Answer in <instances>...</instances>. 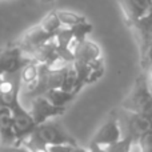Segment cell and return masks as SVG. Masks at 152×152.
I'll list each match as a JSON object with an SVG mask.
<instances>
[{
	"mask_svg": "<svg viewBox=\"0 0 152 152\" xmlns=\"http://www.w3.org/2000/svg\"><path fill=\"white\" fill-rule=\"evenodd\" d=\"M58 144L77 145V143L56 120H48L39 124L35 131L21 143V145L29 152H44L50 145Z\"/></svg>",
	"mask_w": 152,
	"mask_h": 152,
	"instance_id": "1",
	"label": "cell"
},
{
	"mask_svg": "<svg viewBox=\"0 0 152 152\" xmlns=\"http://www.w3.org/2000/svg\"><path fill=\"white\" fill-rule=\"evenodd\" d=\"M121 110L135 112L152 119V84L150 76H137L131 92L121 103Z\"/></svg>",
	"mask_w": 152,
	"mask_h": 152,
	"instance_id": "2",
	"label": "cell"
},
{
	"mask_svg": "<svg viewBox=\"0 0 152 152\" xmlns=\"http://www.w3.org/2000/svg\"><path fill=\"white\" fill-rule=\"evenodd\" d=\"M31 61L32 59L24 55L19 44H7L0 47V79L19 74Z\"/></svg>",
	"mask_w": 152,
	"mask_h": 152,
	"instance_id": "3",
	"label": "cell"
},
{
	"mask_svg": "<svg viewBox=\"0 0 152 152\" xmlns=\"http://www.w3.org/2000/svg\"><path fill=\"white\" fill-rule=\"evenodd\" d=\"M121 129L123 128H121L120 118H119L116 113H113V115H111L110 118L102 124V127L97 129V132L91 139V143L99 144V145H104V147L115 144V143L120 142L124 137Z\"/></svg>",
	"mask_w": 152,
	"mask_h": 152,
	"instance_id": "4",
	"label": "cell"
},
{
	"mask_svg": "<svg viewBox=\"0 0 152 152\" xmlns=\"http://www.w3.org/2000/svg\"><path fill=\"white\" fill-rule=\"evenodd\" d=\"M29 112H31L35 123L39 126V124L48 121L51 118L61 116L66 112V107H56L44 95H39V96H35L31 99Z\"/></svg>",
	"mask_w": 152,
	"mask_h": 152,
	"instance_id": "5",
	"label": "cell"
},
{
	"mask_svg": "<svg viewBox=\"0 0 152 152\" xmlns=\"http://www.w3.org/2000/svg\"><path fill=\"white\" fill-rule=\"evenodd\" d=\"M52 37H55V36L50 35L40 24H37V26L31 27L29 29H27V31L24 32L23 37L20 39V42H19L18 44L20 45V48L23 50L24 55L31 59L32 55H34L43 44H45L48 40L52 39Z\"/></svg>",
	"mask_w": 152,
	"mask_h": 152,
	"instance_id": "6",
	"label": "cell"
},
{
	"mask_svg": "<svg viewBox=\"0 0 152 152\" xmlns=\"http://www.w3.org/2000/svg\"><path fill=\"white\" fill-rule=\"evenodd\" d=\"M124 111V110H123ZM123 119H120L121 128H126V135L132 136L135 140H137L142 135L147 134V132L152 131V119L147 118V116L139 115L135 112H129V111H124ZM120 118V116H119Z\"/></svg>",
	"mask_w": 152,
	"mask_h": 152,
	"instance_id": "7",
	"label": "cell"
},
{
	"mask_svg": "<svg viewBox=\"0 0 152 152\" xmlns=\"http://www.w3.org/2000/svg\"><path fill=\"white\" fill-rule=\"evenodd\" d=\"M129 27L152 10V0H118Z\"/></svg>",
	"mask_w": 152,
	"mask_h": 152,
	"instance_id": "8",
	"label": "cell"
},
{
	"mask_svg": "<svg viewBox=\"0 0 152 152\" xmlns=\"http://www.w3.org/2000/svg\"><path fill=\"white\" fill-rule=\"evenodd\" d=\"M131 28L134 29L135 36L139 43L140 59H142L152 45V10L140 20L132 24Z\"/></svg>",
	"mask_w": 152,
	"mask_h": 152,
	"instance_id": "9",
	"label": "cell"
},
{
	"mask_svg": "<svg viewBox=\"0 0 152 152\" xmlns=\"http://www.w3.org/2000/svg\"><path fill=\"white\" fill-rule=\"evenodd\" d=\"M102 60H103V56H102L100 47L95 42L89 40L88 37L86 40H83L75 51V60H74L75 64L89 66V64H95Z\"/></svg>",
	"mask_w": 152,
	"mask_h": 152,
	"instance_id": "10",
	"label": "cell"
},
{
	"mask_svg": "<svg viewBox=\"0 0 152 152\" xmlns=\"http://www.w3.org/2000/svg\"><path fill=\"white\" fill-rule=\"evenodd\" d=\"M0 142L4 145L18 144L15 120L10 108L0 105Z\"/></svg>",
	"mask_w": 152,
	"mask_h": 152,
	"instance_id": "11",
	"label": "cell"
},
{
	"mask_svg": "<svg viewBox=\"0 0 152 152\" xmlns=\"http://www.w3.org/2000/svg\"><path fill=\"white\" fill-rule=\"evenodd\" d=\"M31 59L34 61H36L37 64H44V66H50V64L55 63L56 60H59L60 59V53H59V47L55 37H52L45 44H43L32 55Z\"/></svg>",
	"mask_w": 152,
	"mask_h": 152,
	"instance_id": "12",
	"label": "cell"
},
{
	"mask_svg": "<svg viewBox=\"0 0 152 152\" xmlns=\"http://www.w3.org/2000/svg\"><path fill=\"white\" fill-rule=\"evenodd\" d=\"M43 95H44L53 105H56V107H66L69 102H72V100L75 99L77 94H76V92H68L61 88H58V89H50V91L44 92Z\"/></svg>",
	"mask_w": 152,
	"mask_h": 152,
	"instance_id": "13",
	"label": "cell"
},
{
	"mask_svg": "<svg viewBox=\"0 0 152 152\" xmlns=\"http://www.w3.org/2000/svg\"><path fill=\"white\" fill-rule=\"evenodd\" d=\"M20 76H21V81L24 83V86L27 88V91L24 94H27V92H29L34 88L37 81V77H39V64L32 60L31 63H28L20 71Z\"/></svg>",
	"mask_w": 152,
	"mask_h": 152,
	"instance_id": "14",
	"label": "cell"
},
{
	"mask_svg": "<svg viewBox=\"0 0 152 152\" xmlns=\"http://www.w3.org/2000/svg\"><path fill=\"white\" fill-rule=\"evenodd\" d=\"M39 24L48 32V34L52 35V36H55V35L59 32V29L63 27V26H61V23H60V20H59L58 11L48 12L47 15L42 19V21H40Z\"/></svg>",
	"mask_w": 152,
	"mask_h": 152,
	"instance_id": "15",
	"label": "cell"
},
{
	"mask_svg": "<svg viewBox=\"0 0 152 152\" xmlns=\"http://www.w3.org/2000/svg\"><path fill=\"white\" fill-rule=\"evenodd\" d=\"M58 16H59V20H60L61 26L68 27V28L79 26L80 23L86 21V19L81 15H77V13L71 12V11H58Z\"/></svg>",
	"mask_w": 152,
	"mask_h": 152,
	"instance_id": "16",
	"label": "cell"
},
{
	"mask_svg": "<svg viewBox=\"0 0 152 152\" xmlns=\"http://www.w3.org/2000/svg\"><path fill=\"white\" fill-rule=\"evenodd\" d=\"M135 142H136V140L132 136L126 135L120 142L108 145L107 150H108V152H132V147H134Z\"/></svg>",
	"mask_w": 152,
	"mask_h": 152,
	"instance_id": "17",
	"label": "cell"
},
{
	"mask_svg": "<svg viewBox=\"0 0 152 152\" xmlns=\"http://www.w3.org/2000/svg\"><path fill=\"white\" fill-rule=\"evenodd\" d=\"M140 152H152V131L142 135L136 140Z\"/></svg>",
	"mask_w": 152,
	"mask_h": 152,
	"instance_id": "18",
	"label": "cell"
},
{
	"mask_svg": "<svg viewBox=\"0 0 152 152\" xmlns=\"http://www.w3.org/2000/svg\"><path fill=\"white\" fill-rule=\"evenodd\" d=\"M75 145L72 144H58V145H50L47 148L48 152H72Z\"/></svg>",
	"mask_w": 152,
	"mask_h": 152,
	"instance_id": "19",
	"label": "cell"
},
{
	"mask_svg": "<svg viewBox=\"0 0 152 152\" xmlns=\"http://www.w3.org/2000/svg\"><path fill=\"white\" fill-rule=\"evenodd\" d=\"M140 63H142V67L144 69H150L152 67V45L150 47V50L147 51V53L140 59Z\"/></svg>",
	"mask_w": 152,
	"mask_h": 152,
	"instance_id": "20",
	"label": "cell"
},
{
	"mask_svg": "<svg viewBox=\"0 0 152 152\" xmlns=\"http://www.w3.org/2000/svg\"><path fill=\"white\" fill-rule=\"evenodd\" d=\"M89 152H108L107 147L104 145H99V144H94V143H89Z\"/></svg>",
	"mask_w": 152,
	"mask_h": 152,
	"instance_id": "21",
	"label": "cell"
},
{
	"mask_svg": "<svg viewBox=\"0 0 152 152\" xmlns=\"http://www.w3.org/2000/svg\"><path fill=\"white\" fill-rule=\"evenodd\" d=\"M72 152H89V150H86V148L80 147V145H75L74 150H72Z\"/></svg>",
	"mask_w": 152,
	"mask_h": 152,
	"instance_id": "22",
	"label": "cell"
},
{
	"mask_svg": "<svg viewBox=\"0 0 152 152\" xmlns=\"http://www.w3.org/2000/svg\"><path fill=\"white\" fill-rule=\"evenodd\" d=\"M11 152H29V151L24 147V148H16V150H12Z\"/></svg>",
	"mask_w": 152,
	"mask_h": 152,
	"instance_id": "23",
	"label": "cell"
},
{
	"mask_svg": "<svg viewBox=\"0 0 152 152\" xmlns=\"http://www.w3.org/2000/svg\"><path fill=\"white\" fill-rule=\"evenodd\" d=\"M42 1H43V3H52L53 0H42Z\"/></svg>",
	"mask_w": 152,
	"mask_h": 152,
	"instance_id": "24",
	"label": "cell"
}]
</instances>
